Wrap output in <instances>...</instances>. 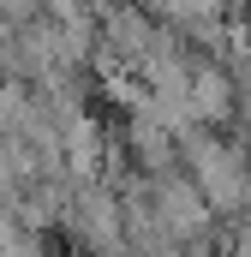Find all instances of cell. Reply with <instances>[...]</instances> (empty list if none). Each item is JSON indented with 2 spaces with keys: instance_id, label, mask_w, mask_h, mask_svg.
I'll return each instance as SVG.
<instances>
[{
  "instance_id": "1",
  "label": "cell",
  "mask_w": 251,
  "mask_h": 257,
  "mask_svg": "<svg viewBox=\"0 0 251 257\" xmlns=\"http://www.w3.org/2000/svg\"><path fill=\"white\" fill-rule=\"evenodd\" d=\"M180 174H186L197 197L215 209V221H233L239 203L251 192V144L239 132H209V126H191L180 138Z\"/></svg>"
},
{
  "instance_id": "2",
  "label": "cell",
  "mask_w": 251,
  "mask_h": 257,
  "mask_svg": "<svg viewBox=\"0 0 251 257\" xmlns=\"http://www.w3.org/2000/svg\"><path fill=\"white\" fill-rule=\"evenodd\" d=\"M60 233L72 239L78 257H126V203L114 192V180H90L72 186L60 215Z\"/></svg>"
},
{
  "instance_id": "3",
  "label": "cell",
  "mask_w": 251,
  "mask_h": 257,
  "mask_svg": "<svg viewBox=\"0 0 251 257\" xmlns=\"http://www.w3.org/2000/svg\"><path fill=\"white\" fill-rule=\"evenodd\" d=\"M6 30H12V6H0V42H6Z\"/></svg>"
}]
</instances>
